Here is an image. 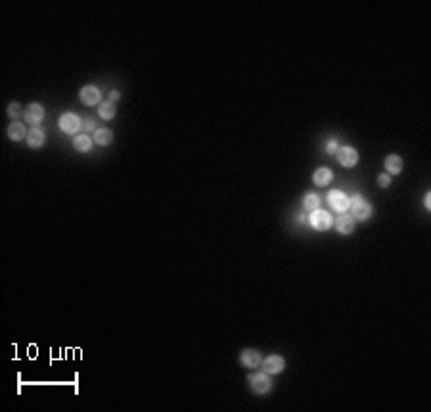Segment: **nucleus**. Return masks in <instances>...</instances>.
<instances>
[{
    "instance_id": "6",
    "label": "nucleus",
    "mask_w": 431,
    "mask_h": 412,
    "mask_svg": "<svg viewBox=\"0 0 431 412\" xmlns=\"http://www.w3.org/2000/svg\"><path fill=\"white\" fill-rule=\"evenodd\" d=\"M81 119L75 115V113H63L60 117V128H62L65 134H75L79 128H81Z\"/></svg>"
},
{
    "instance_id": "23",
    "label": "nucleus",
    "mask_w": 431,
    "mask_h": 412,
    "mask_svg": "<svg viewBox=\"0 0 431 412\" xmlns=\"http://www.w3.org/2000/svg\"><path fill=\"white\" fill-rule=\"evenodd\" d=\"M83 127H85V130H92L94 121H90V119H89V121H85V123H83Z\"/></svg>"
},
{
    "instance_id": "24",
    "label": "nucleus",
    "mask_w": 431,
    "mask_h": 412,
    "mask_svg": "<svg viewBox=\"0 0 431 412\" xmlns=\"http://www.w3.org/2000/svg\"><path fill=\"white\" fill-rule=\"evenodd\" d=\"M430 199H431V196H430V194H428V196H426V209H428V211H430V209H431Z\"/></svg>"
},
{
    "instance_id": "11",
    "label": "nucleus",
    "mask_w": 431,
    "mask_h": 412,
    "mask_svg": "<svg viewBox=\"0 0 431 412\" xmlns=\"http://www.w3.org/2000/svg\"><path fill=\"white\" fill-rule=\"evenodd\" d=\"M81 100H83V104L85 106H96L98 102H100V90L96 89V87H83V90H81Z\"/></svg>"
},
{
    "instance_id": "2",
    "label": "nucleus",
    "mask_w": 431,
    "mask_h": 412,
    "mask_svg": "<svg viewBox=\"0 0 431 412\" xmlns=\"http://www.w3.org/2000/svg\"><path fill=\"white\" fill-rule=\"evenodd\" d=\"M249 385H251V389H253L255 393L265 395V393L270 391L272 381L267 376V372H259V374H251V376H249Z\"/></svg>"
},
{
    "instance_id": "4",
    "label": "nucleus",
    "mask_w": 431,
    "mask_h": 412,
    "mask_svg": "<svg viewBox=\"0 0 431 412\" xmlns=\"http://www.w3.org/2000/svg\"><path fill=\"white\" fill-rule=\"evenodd\" d=\"M310 224H312L316 230H328V228L334 224V221H332L330 213H326V211H322V209H314L312 215H310Z\"/></svg>"
},
{
    "instance_id": "15",
    "label": "nucleus",
    "mask_w": 431,
    "mask_h": 412,
    "mask_svg": "<svg viewBox=\"0 0 431 412\" xmlns=\"http://www.w3.org/2000/svg\"><path fill=\"white\" fill-rule=\"evenodd\" d=\"M111 140H113V134H111L109 128H98L96 134H94V142L98 146H109Z\"/></svg>"
},
{
    "instance_id": "8",
    "label": "nucleus",
    "mask_w": 431,
    "mask_h": 412,
    "mask_svg": "<svg viewBox=\"0 0 431 412\" xmlns=\"http://www.w3.org/2000/svg\"><path fill=\"white\" fill-rule=\"evenodd\" d=\"M328 199H330V205H332L336 211H339V213H345V211L349 209V197H347L343 192L334 190L330 194Z\"/></svg>"
},
{
    "instance_id": "20",
    "label": "nucleus",
    "mask_w": 431,
    "mask_h": 412,
    "mask_svg": "<svg viewBox=\"0 0 431 412\" xmlns=\"http://www.w3.org/2000/svg\"><path fill=\"white\" fill-rule=\"evenodd\" d=\"M377 184L381 186V188H387L389 184H391V177L387 175V173H383V175H379L377 177Z\"/></svg>"
},
{
    "instance_id": "10",
    "label": "nucleus",
    "mask_w": 431,
    "mask_h": 412,
    "mask_svg": "<svg viewBox=\"0 0 431 412\" xmlns=\"http://www.w3.org/2000/svg\"><path fill=\"white\" fill-rule=\"evenodd\" d=\"M332 179H334V173H332L328 167H320V169H316L314 175H312V182H314L316 186H326V184L332 182Z\"/></svg>"
},
{
    "instance_id": "9",
    "label": "nucleus",
    "mask_w": 431,
    "mask_h": 412,
    "mask_svg": "<svg viewBox=\"0 0 431 412\" xmlns=\"http://www.w3.org/2000/svg\"><path fill=\"white\" fill-rule=\"evenodd\" d=\"M42 119H44V107H42L40 104H31V106L25 109V121H27V123L38 125Z\"/></svg>"
},
{
    "instance_id": "19",
    "label": "nucleus",
    "mask_w": 431,
    "mask_h": 412,
    "mask_svg": "<svg viewBox=\"0 0 431 412\" xmlns=\"http://www.w3.org/2000/svg\"><path fill=\"white\" fill-rule=\"evenodd\" d=\"M303 205H305L307 211H314V209H318V205H320V197H318L316 194H308V196H305V199H303Z\"/></svg>"
},
{
    "instance_id": "14",
    "label": "nucleus",
    "mask_w": 431,
    "mask_h": 412,
    "mask_svg": "<svg viewBox=\"0 0 431 412\" xmlns=\"http://www.w3.org/2000/svg\"><path fill=\"white\" fill-rule=\"evenodd\" d=\"M385 169H387L389 175H399L400 171H402V159H400L399 156H395V154L387 156V158H385Z\"/></svg>"
},
{
    "instance_id": "5",
    "label": "nucleus",
    "mask_w": 431,
    "mask_h": 412,
    "mask_svg": "<svg viewBox=\"0 0 431 412\" xmlns=\"http://www.w3.org/2000/svg\"><path fill=\"white\" fill-rule=\"evenodd\" d=\"M286 368V360L280 355H270L269 358L263 360V372L267 374H280Z\"/></svg>"
},
{
    "instance_id": "3",
    "label": "nucleus",
    "mask_w": 431,
    "mask_h": 412,
    "mask_svg": "<svg viewBox=\"0 0 431 412\" xmlns=\"http://www.w3.org/2000/svg\"><path fill=\"white\" fill-rule=\"evenodd\" d=\"M336 156H338L339 163H341L343 167H347V169H351V167H355V165L359 163V154H357V150H355V148H349V146L339 148Z\"/></svg>"
},
{
    "instance_id": "21",
    "label": "nucleus",
    "mask_w": 431,
    "mask_h": 412,
    "mask_svg": "<svg viewBox=\"0 0 431 412\" xmlns=\"http://www.w3.org/2000/svg\"><path fill=\"white\" fill-rule=\"evenodd\" d=\"M19 111H21L19 104H10V106H8V115H10V117H18Z\"/></svg>"
},
{
    "instance_id": "1",
    "label": "nucleus",
    "mask_w": 431,
    "mask_h": 412,
    "mask_svg": "<svg viewBox=\"0 0 431 412\" xmlns=\"http://www.w3.org/2000/svg\"><path fill=\"white\" fill-rule=\"evenodd\" d=\"M349 209L353 213V219H359V221H366L372 215V205L362 196H355L353 199H349Z\"/></svg>"
},
{
    "instance_id": "7",
    "label": "nucleus",
    "mask_w": 431,
    "mask_h": 412,
    "mask_svg": "<svg viewBox=\"0 0 431 412\" xmlns=\"http://www.w3.org/2000/svg\"><path fill=\"white\" fill-rule=\"evenodd\" d=\"M240 362H242V366H246V368H257V366L263 362V357H261V353L255 351V349H246V351L240 355Z\"/></svg>"
},
{
    "instance_id": "18",
    "label": "nucleus",
    "mask_w": 431,
    "mask_h": 412,
    "mask_svg": "<svg viewBox=\"0 0 431 412\" xmlns=\"http://www.w3.org/2000/svg\"><path fill=\"white\" fill-rule=\"evenodd\" d=\"M8 136H10L12 140H21V138L27 136V132H25V127H23L21 123H12V125L8 127Z\"/></svg>"
},
{
    "instance_id": "25",
    "label": "nucleus",
    "mask_w": 431,
    "mask_h": 412,
    "mask_svg": "<svg viewBox=\"0 0 431 412\" xmlns=\"http://www.w3.org/2000/svg\"><path fill=\"white\" fill-rule=\"evenodd\" d=\"M119 92H117V90H113V92H111V94H109V98H111V100H119Z\"/></svg>"
},
{
    "instance_id": "22",
    "label": "nucleus",
    "mask_w": 431,
    "mask_h": 412,
    "mask_svg": "<svg viewBox=\"0 0 431 412\" xmlns=\"http://www.w3.org/2000/svg\"><path fill=\"white\" fill-rule=\"evenodd\" d=\"M326 152H328V154H338V142H336V140H330L328 146H326Z\"/></svg>"
},
{
    "instance_id": "17",
    "label": "nucleus",
    "mask_w": 431,
    "mask_h": 412,
    "mask_svg": "<svg viewBox=\"0 0 431 412\" xmlns=\"http://www.w3.org/2000/svg\"><path fill=\"white\" fill-rule=\"evenodd\" d=\"M98 115L102 119H113L115 117V104L113 102H104L98 106Z\"/></svg>"
},
{
    "instance_id": "16",
    "label": "nucleus",
    "mask_w": 431,
    "mask_h": 412,
    "mask_svg": "<svg viewBox=\"0 0 431 412\" xmlns=\"http://www.w3.org/2000/svg\"><path fill=\"white\" fill-rule=\"evenodd\" d=\"M73 146H75L77 152H90V148H92V138L87 136V134H79V136H75Z\"/></svg>"
},
{
    "instance_id": "13",
    "label": "nucleus",
    "mask_w": 431,
    "mask_h": 412,
    "mask_svg": "<svg viewBox=\"0 0 431 412\" xmlns=\"http://www.w3.org/2000/svg\"><path fill=\"white\" fill-rule=\"evenodd\" d=\"M27 142H29L31 148H40V146L44 144V132H42V128L33 127L31 130L27 132Z\"/></svg>"
},
{
    "instance_id": "12",
    "label": "nucleus",
    "mask_w": 431,
    "mask_h": 412,
    "mask_svg": "<svg viewBox=\"0 0 431 412\" xmlns=\"http://www.w3.org/2000/svg\"><path fill=\"white\" fill-rule=\"evenodd\" d=\"M336 228H338L339 234H351V232L355 230V219H353V215L343 213L338 221H336Z\"/></svg>"
}]
</instances>
